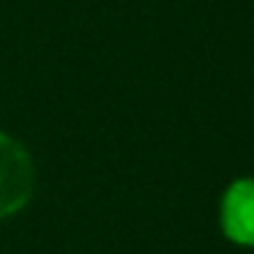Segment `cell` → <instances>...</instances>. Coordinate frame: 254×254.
Returning <instances> with one entry per match:
<instances>
[{"label":"cell","mask_w":254,"mask_h":254,"mask_svg":"<svg viewBox=\"0 0 254 254\" xmlns=\"http://www.w3.org/2000/svg\"><path fill=\"white\" fill-rule=\"evenodd\" d=\"M36 189V164L19 139L0 134V219L14 216L30 202Z\"/></svg>","instance_id":"cell-1"},{"label":"cell","mask_w":254,"mask_h":254,"mask_svg":"<svg viewBox=\"0 0 254 254\" xmlns=\"http://www.w3.org/2000/svg\"><path fill=\"white\" fill-rule=\"evenodd\" d=\"M221 232L238 246H254V181L241 178L227 186L219 210Z\"/></svg>","instance_id":"cell-2"}]
</instances>
